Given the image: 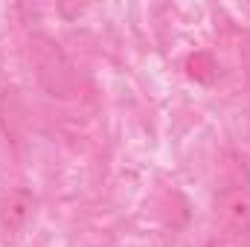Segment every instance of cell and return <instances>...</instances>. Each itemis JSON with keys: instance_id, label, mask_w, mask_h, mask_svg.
<instances>
[{"instance_id": "cell-3", "label": "cell", "mask_w": 250, "mask_h": 247, "mask_svg": "<svg viewBox=\"0 0 250 247\" xmlns=\"http://www.w3.org/2000/svg\"><path fill=\"white\" fill-rule=\"evenodd\" d=\"M215 212L224 227L245 233L250 230V195L245 189H224L215 195Z\"/></svg>"}, {"instance_id": "cell-4", "label": "cell", "mask_w": 250, "mask_h": 247, "mask_svg": "<svg viewBox=\"0 0 250 247\" xmlns=\"http://www.w3.org/2000/svg\"><path fill=\"white\" fill-rule=\"evenodd\" d=\"M187 73L195 82L209 84V82H215V76H218V64H215V59H212L209 53H195V56L187 59Z\"/></svg>"}, {"instance_id": "cell-2", "label": "cell", "mask_w": 250, "mask_h": 247, "mask_svg": "<svg viewBox=\"0 0 250 247\" xmlns=\"http://www.w3.org/2000/svg\"><path fill=\"white\" fill-rule=\"evenodd\" d=\"M32 212H35V195H32L29 189L18 186V189L6 192L3 201H0V227H3L9 236H18V233L29 224Z\"/></svg>"}, {"instance_id": "cell-1", "label": "cell", "mask_w": 250, "mask_h": 247, "mask_svg": "<svg viewBox=\"0 0 250 247\" xmlns=\"http://www.w3.org/2000/svg\"><path fill=\"white\" fill-rule=\"evenodd\" d=\"M32 53H35V67H38V79L53 90V93H62L67 96V90L73 87V73L64 62V56L56 50L53 41L47 38H35L32 41Z\"/></svg>"}]
</instances>
